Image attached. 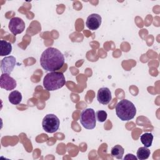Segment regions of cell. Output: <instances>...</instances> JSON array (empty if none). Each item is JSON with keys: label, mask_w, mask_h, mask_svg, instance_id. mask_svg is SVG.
I'll list each match as a JSON object with an SVG mask.
<instances>
[{"label": "cell", "mask_w": 160, "mask_h": 160, "mask_svg": "<svg viewBox=\"0 0 160 160\" xmlns=\"http://www.w3.org/2000/svg\"><path fill=\"white\" fill-rule=\"evenodd\" d=\"M64 64V55L55 48H47L42 52L40 58V64L47 71L54 72L59 70Z\"/></svg>", "instance_id": "cell-1"}, {"label": "cell", "mask_w": 160, "mask_h": 160, "mask_svg": "<svg viewBox=\"0 0 160 160\" xmlns=\"http://www.w3.org/2000/svg\"><path fill=\"white\" fill-rule=\"evenodd\" d=\"M116 113L121 121H128L134 118L136 114V108L131 101L123 99L116 104Z\"/></svg>", "instance_id": "cell-2"}, {"label": "cell", "mask_w": 160, "mask_h": 160, "mask_svg": "<svg viewBox=\"0 0 160 160\" xmlns=\"http://www.w3.org/2000/svg\"><path fill=\"white\" fill-rule=\"evenodd\" d=\"M66 84V79L61 72H50L44 76L43 86L48 91H55L62 88Z\"/></svg>", "instance_id": "cell-3"}, {"label": "cell", "mask_w": 160, "mask_h": 160, "mask_svg": "<svg viewBox=\"0 0 160 160\" xmlns=\"http://www.w3.org/2000/svg\"><path fill=\"white\" fill-rule=\"evenodd\" d=\"M80 122L85 129H94L96 124L94 110L92 108H87L82 110L80 115Z\"/></svg>", "instance_id": "cell-4"}, {"label": "cell", "mask_w": 160, "mask_h": 160, "mask_svg": "<svg viewBox=\"0 0 160 160\" xmlns=\"http://www.w3.org/2000/svg\"><path fill=\"white\" fill-rule=\"evenodd\" d=\"M60 125L59 118L54 114L46 115L42 121V129L48 133H54L58 131Z\"/></svg>", "instance_id": "cell-5"}, {"label": "cell", "mask_w": 160, "mask_h": 160, "mask_svg": "<svg viewBox=\"0 0 160 160\" xmlns=\"http://www.w3.org/2000/svg\"><path fill=\"white\" fill-rule=\"evenodd\" d=\"M8 28L13 34L17 35L24 31L25 29V23L20 18L14 17L9 21Z\"/></svg>", "instance_id": "cell-6"}, {"label": "cell", "mask_w": 160, "mask_h": 160, "mask_svg": "<svg viewBox=\"0 0 160 160\" xmlns=\"http://www.w3.org/2000/svg\"><path fill=\"white\" fill-rule=\"evenodd\" d=\"M16 64V59L15 57L9 56L5 57L1 60V69L2 73L11 74Z\"/></svg>", "instance_id": "cell-7"}, {"label": "cell", "mask_w": 160, "mask_h": 160, "mask_svg": "<svg viewBox=\"0 0 160 160\" xmlns=\"http://www.w3.org/2000/svg\"><path fill=\"white\" fill-rule=\"evenodd\" d=\"M17 86L16 80L11 77L9 74L2 73L0 79V86L6 91L14 89Z\"/></svg>", "instance_id": "cell-8"}, {"label": "cell", "mask_w": 160, "mask_h": 160, "mask_svg": "<svg viewBox=\"0 0 160 160\" xmlns=\"http://www.w3.org/2000/svg\"><path fill=\"white\" fill-rule=\"evenodd\" d=\"M102 18L98 14L93 13L90 14L86 19V26L92 31L98 29L101 24Z\"/></svg>", "instance_id": "cell-9"}, {"label": "cell", "mask_w": 160, "mask_h": 160, "mask_svg": "<svg viewBox=\"0 0 160 160\" xmlns=\"http://www.w3.org/2000/svg\"><path fill=\"white\" fill-rule=\"evenodd\" d=\"M112 99L111 92L109 88L103 87L99 89L97 93V100L102 104H108Z\"/></svg>", "instance_id": "cell-10"}, {"label": "cell", "mask_w": 160, "mask_h": 160, "mask_svg": "<svg viewBox=\"0 0 160 160\" xmlns=\"http://www.w3.org/2000/svg\"><path fill=\"white\" fill-rule=\"evenodd\" d=\"M12 51V45L10 42L4 40L0 41V55L1 56H5L10 54Z\"/></svg>", "instance_id": "cell-11"}, {"label": "cell", "mask_w": 160, "mask_h": 160, "mask_svg": "<svg viewBox=\"0 0 160 160\" xmlns=\"http://www.w3.org/2000/svg\"><path fill=\"white\" fill-rule=\"evenodd\" d=\"M22 94L20 92H19L18 91H12L8 96V99L9 101L14 104V105H17L19 104L21 101H22Z\"/></svg>", "instance_id": "cell-12"}, {"label": "cell", "mask_w": 160, "mask_h": 160, "mask_svg": "<svg viewBox=\"0 0 160 160\" xmlns=\"http://www.w3.org/2000/svg\"><path fill=\"white\" fill-rule=\"evenodd\" d=\"M154 136L151 132H145L142 134L140 137V140L141 143L146 148L151 146L152 143Z\"/></svg>", "instance_id": "cell-13"}, {"label": "cell", "mask_w": 160, "mask_h": 160, "mask_svg": "<svg viewBox=\"0 0 160 160\" xmlns=\"http://www.w3.org/2000/svg\"><path fill=\"white\" fill-rule=\"evenodd\" d=\"M151 154L150 150L146 147H140L137 151V158L140 160L148 159Z\"/></svg>", "instance_id": "cell-14"}, {"label": "cell", "mask_w": 160, "mask_h": 160, "mask_svg": "<svg viewBox=\"0 0 160 160\" xmlns=\"http://www.w3.org/2000/svg\"><path fill=\"white\" fill-rule=\"evenodd\" d=\"M124 152V148L120 145H116L112 149L111 151V154L112 157L116 158L118 159H121L122 158V156Z\"/></svg>", "instance_id": "cell-15"}, {"label": "cell", "mask_w": 160, "mask_h": 160, "mask_svg": "<svg viewBox=\"0 0 160 160\" xmlns=\"http://www.w3.org/2000/svg\"><path fill=\"white\" fill-rule=\"evenodd\" d=\"M96 120L100 122H103L107 119L108 114L105 111L99 110L96 112Z\"/></svg>", "instance_id": "cell-16"}, {"label": "cell", "mask_w": 160, "mask_h": 160, "mask_svg": "<svg viewBox=\"0 0 160 160\" xmlns=\"http://www.w3.org/2000/svg\"><path fill=\"white\" fill-rule=\"evenodd\" d=\"M124 159H132V160H137L138 158L132 154H127L126 156L124 158Z\"/></svg>", "instance_id": "cell-17"}]
</instances>
